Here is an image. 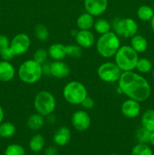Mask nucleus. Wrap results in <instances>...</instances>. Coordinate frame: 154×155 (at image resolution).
Segmentation results:
<instances>
[{
    "mask_svg": "<svg viewBox=\"0 0 154 155\" xmlns=\"http://www.w3.org/2000/svg\"><path fill=\"white\" fill-rule=\"evenodd\" d=\"M118 83L119 89L128 98L142 102L150 96L151 87L149 82L133 71L122 72Z\"/></svg>",
    "mask_w": 154,
    "mask_h": 155,
    "instance_id": "f257e3e1",
    "label": "nucleus"
},
{
    "mask_svg": "<svg viewBox=\"0 0 154 155\" xmlns=\"http://www.w3.org/2000/svg\"><path fill=\"white\" fill-rule=\"evenodd\" d=\"M120 45L119 36L114 32L110 31L100 36L96 41V49L101 57L110 58L114 57Z\"/></svg>",
    "mask_w": 154,
    "mask_h": 155,
    "instance_id": "f03ea898",
    "label": "nucleus"
},
{
    "mask_svg": "<svg viewBox=\"0 0 154 155\" xmlns=\"http://www.w3.org/2000/svg\"><path fill=\"white\" fill-rule=\"evenodd\" d=\"M115 63L122 72L132 71L135 69L139 59L138 53L131 45H122L114 55Z\"/></svg>",
    "mask_w": 154,
    "mask_h": 155,
    "instance_id": "7ed1b4c3",
    "label": "nucleus"
},
{
    "mask_svg": "<svg viewBox=\"0 0 154 155\" xmlns=\"http://www.w3.org/2000/svg\"><path fill=\"white\" fill-rule=\"evenodd\" d=\"M42 72V64L33 59L25 61L18 68V77L20 80L27 84H34L41 80Z\"/></svg>",
    "mask_w": 154,
    "mask_h": 155,
    "instance_id": "20e7f679",
    "label": "nucleus"
},
{
    "mask_svg": "<svg viewBox=\"0 0 154 155\" xmlns=\"http://www.w3.org/2000/svg\"><path fill=\"white\" fill-rule=\"evenodd\" d=\"M63 96L65 101L73 105L81 104L88 96V90L81 82H68L63 89Z\"/></svg>",
    "mask_w": 154,
    "mask_h": 155,
    "instance_id": "39448f33",
    "label": "nucleus"
},
{
    "mask_svg": "<svg viewBox=\"0 0 154 155\" xmlns=\"http://www.w3.org/2000/svg\"><path fill=\"white\" fill-rule=\"evenodd\" d=\"M33 104L36 113L46 117L51 115L55 110L56 99L51 92L41 90L35 95Z\"/></svg>",
    "mask_w": 154,
    "mask_h": 155,
    "instance_id": "423d86ee",
    "label": "nucleus"
},
{
    "mask_svg": "<svg viewBox=\"0 0 154 155\" xmlns=\"http://www.w3.org/2000/svg\"><path fill=\"white\" fill-rule=\"evenodd\" d=\"M122 74L115 62H104L98 68V76L105 83H116L119 81Z\"/></svg>",
    "mask_w": 154,
    "mask_h": 155,
    "instance_id": "0eeeda50",
    "label": "nucleus"
},
{
    "mask_svg": "<svg viewBox=\"0 0 154 155\" xmlns=\"http://www.w3.org/2000/svg\"><path fill=\"white\" fill-rule=\"evenodd\" d=\"M114 33L123 38H131L137 34L138 25L134 19L130 18L116 20L113 24Z\"/></svg>",
    "mask_w": 154,
    "mask_h": 155,
    "instance_id": "6e6552de",
    "label": "nucleus"
},
{
    "mask_svg": "<svg viewBox=\"0 0 154 155\" xmlns=\"http://www.w3.org/2000/svg\"><path fill=\"white\" fill-rule=\"evenodd\" d=\"M31 44L30 38L26 33H21L15 35L10 42V48L14 56L25 54L29 50Z\"/></svg>",
    "mask_w": 154,
    "mask_h": 155,
    "instance_id": "1a4fd4ad",
    "label": "nucleus"
},
{
    "mask_svg": "<svg viewBox=\"0 0 154 155\" xmlns=\"http://www.w3.org/2000/svg\"><path fill=\"white\" fill-rule=\"evenodd\" d=\"M71 123L75 130L79 132H84L90 127L91 120L87 111L79 110L72 114Z\"/></svg>",
    "mask_w": 154,
    "mask_h": 155,
    "instance_id": "9d476101",
    "label": "nucleus"
},
{
    "mask_svg": "<svg viewBox=\"0 0 154 155\" xmlns=\"http://www.w3.org/2000/svg\"><path fill=\"white\" fill-rule=\"evenodd\" d=\"M86 12L94 17L103 15L108 7V0H84Z\"/></svg>",
    "mask_w": 154,
    "mask_h": 155,
    "instance_id": "9b49d317",
    "label": "nucleus"
},
{
    "mask_svg": "<svg viewBox=\"0 0 154 155\" xmlns=\"http://www.w3.org/2000/svg\"><path fill=\"white\" fill-rule=\"evenodd\" d=\"M121 113L127 118H136L140 114V102L134 99L128 98L124 101L121 105Z\"/></svg>",
    "mask_w": 154,
    "mask_h": 155,
    "instance_id": "f8f14e48",
    "label": "nucleus"
},
{
    "mask_svg": "<svg viewBox=\"0 0 154 155\" xmlns=\"http://www.w3.org/2000/svg\"><path fill=\"white\" fill-rule=\"evenodd\" d=\"M77 45L82 48H89L95 43V36L90 30H79L75 35Z\"/></svg>",
    "mask_w": 154,
    "mask_h": 155,
    "instance_id": "ddd939ff",
    "label": "nucleus"
},
{
    "mask_svg": "<svg viewBox=\"0 0 154 155\" xmlns=\"http://www.w3.org/2000/svg\"><path fill=\"white\" fill-rule=\"evenodd\" d=\"M70 74L69 65L63 61H54L51 63L50 74L57 79H64Z\"/></svg>",
    "mask_w": 154,
    "mask_h": 155,
    "instance_id": "4468645a",
    "label": "nucleus"
},
{
    "mask_svg": "<svg viewBox=\"0 0 154 155\" xmlns=\"http://www.w3.org/2000/svg\"><path fill=\"white\" fill-rule=\"evenodd\" d=\"M15 76V68L9 61H0V81L9 82Z\"/></svg>",
    "mask_w": 154,
    "mask_h": 155,
    "instance_id": "2eb2a0df",
    "label": "nucleus"
},
{
    "mask_svg": "<svg viewBox=\"0 0 154 155\" xmlns=\"http://www.w3.org/2000/svg\"><path fill=\"white\" fill-rule=\"evenodd\" d=\"M71 131L68 127H61L57 129L53 136L54 143L58 146H64L70 141Z\"/></svg>",
    "mask_w": 154,
    "mask_h": 155,
    "instance_id": "dca6fc26",
    "label": "nucleus"
},
{
    "mask_svg": "<svg viewBox=\"0 0 154 155\" xmlns=\"http://www.w3.org/2000/svg\"><path fill=\"white\" fill-rule=\"evenodd\" d=\"M48 56L54 61H63L66 57V45L61 43H54L48 48Z\"/></svg>",
    "mask_w": 154,
    "mask_h": 155,
    "instance_id": "f3484780",
    "label": "nucleus"
},
{
    "mask_svg": "<svg viewBox=\"0 0 154 155\" xmlns=\"http://www.w3.org/2000/svg\"><path fill=\"white\" fill-rule=\"evenodd\" d=\"M0 56L5 61H11L15 57L10 48V40L5 35H0Z\"/></svg>",
    "mask_w": 154,
    "mask_h": 155,
    "instance_id": "a211bd4d",
    "label": "nucleus"
},
{
    "mask_svg": "<svg viewBox=\"0 0 154 155\" xmlns=\"http://www.w3.org/2000/svg\"><path fill=\"white\" fill-rule=\"evenodd\" d=\"M95 18L90 14L83 13L78 17L76 26L79 30H90L95 24Z\"/></svg>",
    "mask_w": 154,
    "mask_h": 155,
    "instance_id": "6ab92c4d",
    "label": "nucleus"
},
{
    "mask_svg": "<svg viewBox=\"0 0 154 155\" xmlns=\"http://www.w3.org/2000/svg\"><path fill=\"white\" fill-rule=\"evenodd\" d=\"M130 45L137 53H142L147 48L148 42L146 38L142 35L136 34L131 38Z\"/></svg>",
    "mask_w": 154,
    "mask_h": 155,
    "instance_id": "aec40b11",
    "label": "nucleus"
},
{
    "mask_svg": "<svg viewBox=\"0 0 154 155\" xmlns=\"http://www.w3.org/2000/svg\"><path fill=\"white\" fill-rule=\"evenodd\" d=\"M44 124V117L38 113L30 115L27 120V127L33 131H38L41 130L43 127Z\"/></svg>",
    "mask_w": 154,
    "mask_h": 155,
    "instance_id": "412c9836",
    "label": "nucleus"
},
{
    "mask_svg": "<svg viewBox=\"0 0 154 155\" xmlns=\"http://www.w3.org/2000/svg\"><path fill=\"white\" fill-rule=\"evenodd\" d=\"M45 145V139L41 134H35L29 142V147L33 152L38 153L42 151Z\"/></svg>",
    "mask_w": 154,
    "mask_h": 155,
    "instance_id": "4be33fe9",
    "label": "nucleus"
},
{
    "mask_svg": "<svg viewBox=\"0 0 154 155\" xmlns=\"http://www.w3.org/2000/svg\"><path fill=\"white\" fill-rule=\"evenodd\" d=\"M141 125L151 133L154 131V110L148 109L143 112L141 117Z\"/></svg>",
    "mask_w": 154,
    "mask_h": 155,
    "instance_id": "5701e85b",
    "label": "nucleus"
},
{
    "mask_svg": "<svg viewBox=\"0 0 154 155\" xmlns=\"http://www.w3.org/2000/svg\"><path fill=\"white\" fill-rule=\"evenodd\" d=\"M16 133V127L11 122L0 124V136L5 139L11 138Z\"/></svg>",
    "mask_w": 154,
    "mask_h": 155,
    "instance_id": "b1692460",
    "label": "nucleus"
},
{
    "mask_svg": "<svg viewBox=\"0 0 154 155\" xmlns=\"http://www.w3.org/2000/svg\"><path fill=\"white\" fill-rule=\"evenodd\" d=\"M137 18L143 21H149L152 19L154 15V11L150 6L143 5L140 6L137 11Z\"/></svg>",
    "mask_w": 154,
    "mask_h": 155,
    "instance_id": "393cba45",
    "label": "nucleus"
},
{
    "mask_svg": "<svg viewBox=\"0 0 154 155\" xmlns=\"http://www.w3.org/2000/svg\"><path fill=\"white\" fill-rule=\"evenodd\" d=\"M95 31L100 35L104 34L106 33L111 31V25L110 23L107 20L104 18H100L95 21V24L93 26Z\"/></svg>",
    "mask_w": 154,
    "mask_h": 155,
    "instance_id": "a878e982",
    "label": "nucleus"
},
{
    "mask_svg": "<svg viewBox=\"0 0 154 155\" xmlns=\"http://www.w3.org/2000/svg\"><path fill=\"white\" fill-rule=\"evenodd\" d=\"M135 69L140 74H147L152 70V64L146 58H141L137 61Z\"/></svg>",
    "mask_w": 154,
    "mask_h": 155,
    "instance_id": "bb28decb",
    "label": "nucleus"
},
{
    "mask_svg": "<svg viewBox=\"0 0 154 155\" xmlns=\"http://www.w3.org/2000/svg\"><path fill=\"white\" fill-rule=\"evenodd\" d=\"M34 34L36 39L41 42H45L49 37V32L48 28L42 24H37L36 26L34 29Z\"/></svg>",
    "mask_w": 154,
    "mask_h": 155,
    "instance_id": "cd10ccee",
    "label": "nucleus"
},
{
    "mask_svg": "<svg viewBox=\"0 0 154 155\" xmlns=\"http://www.w3.org/2000/svg\"><path fill=\"white\" fill-rule=\"evenodd\" d=\"M152 150L147 144L137 143L133 147L131 155H152Z\"/></svg>",
    "mask_w": 154,
    "mask_h": 155,
    "instance_id": "c85d7f7f",
    "label": "nucleus"
},
{
    "mask_svg": "<svg viewBox=\"0 0 154 155\" xmlns=\"http://www.w3.org/2000/svg\"><path fill=\"white\" fill-rule=\"evenodd\" d=\"M83 48L77 44H71L66 45V56H69L73 58H79L82 57L83 54Z\"/></svg>",
    "mask_w": 154,
    "mask_h": 155,
    "instance_id": "c756f323",
    "label": "nucleus"
},
{
    "mask_svg": "<svg viewBox=\"0 0 154 155\" xmlns=\"http://www.w3.org/2000/svg\"><path fill=\"white\" fill-rule=\"evenodd\" d=\"M151 132L148 131L143 127L138 129L135 133V139L137 143L148 144L149 143V138H150Z\"/></svg>",
    "mask_w": 154,
    "mask_h": 155,
    "instance_id": "7c9ffc66",
    "label": "nucleus"
},
{
    "mask_svg": "<svg viewBox=\"0 0 154 155\" xmlns=\"http://www.w3.org/2000/svg\"><path fill=\"white\" fill-rule=\"evenodd\" d=\"M5 155H25L26 151L24 147L19 144H11L8 145L4 152Z\"/></svg>",
    "mask_w": 154,
    "mask_h": 155,
    "instance_id": "2f4dec72",
    "label": "nucleus"
},
{
    "mask_svg": "<svg viewBox=\"0 0 154 155\" xmlns=\"http://www.w3.org/2000/svg\"><path fill=\"white\" fill-rule=\"evenodd\" d=\"M48 56V54L47 50L44 49V48H39L33 54V59L37 63L40 64H43L44 63L46 62Z\"/></svg>",
    "mask_w": 154,
    "mask_h": 155,
    "instance_id": "473e14b6",
    "label": "nucleus"
},
{
    "mask_svg": "<svg viewBox=\"0 0 154 155\" xmlns=\"http://www.w3.org/2000/svg\"><path fill=\"white\" fill-rule=\"evenodd\" d=\"M80 105L82 106L85 109H88V110H90V109H92L95 106V101L92 98L89 97L88 95L84 99V101L82 102V104Z\"/></svg>",
    "mask_w": 154,
    "mask_h": 155,
    "instance_id": "72a5a7b5",
    "label": "nucleus"
},
{
    "mask_svg": "<svg viewBox=\"0 0 154 155\" xmlns=\"http://www.w3.org/2000/svg\"><path fill=\"white\" fill-rule=\"evenodd\" d=\"M57 154H58L57 148L52 145L45 148V151H44V155H57Z\"/></svg>",
    "mask_w": 154,
    "mask_h": 155,
    "instance_id": "f704fd0d",
    "label": "nucleus"
},
{
    "mask_svg": "<svg viewBox=\"0 0 154 155\" xmlns=\"http://www.w3.org/2000/svg\"><path fill=\"white\" fill-rule=\"evenodd\" d=\"M42 72L43 74H50V71H51V63H44L42 64Z\"/></svg>",
    "mask_w": 154,
    "mask_h": 155,
    "instance_id": "c9c22d12",
    "label": "nucleus"
},
{
    "mask_svg": "<svg viewBox=\"0 0 154 155\" xmlns=\"http://www.w3.org/2000/svg\"><path fill=\"white\" fill-rule=\"evenodd\" d=\"M4 116H5L4 110H3V108L2 107V106L0 105V124L2 123L3 119H4Z\"/></svg>",
    "mask_w": 154,
    "mask_h": 155,
    "instance_id": "e433bc0d",
    "label": "nucleus"
},
{
    "mask_svg": "<svg viewBox=\"0 0 154 155\" xmlns=\"http://www.w3.org/2000/svg\"><path fill=\"white\" fill-rule=\"evenodd\" d=\"M149 143L154 146V131L152 132L150 134V138H149Z\"/></svg>",
    "mask_w": 154,
    "mask_h": 155,
    "instance_id": "4c0bfd02",
    "label": "nucleus"
},
{
    "mask_svg": "<svg viewBox=\"0 0 154 155\" xmlns=\"http://www.w3.org/2000/svg\"><path fill=\"white\" fill-rule=\"evenodd\" d=\"M150 25H151V28H152V31L154 33V15L152 16V19L150 20Z\"/></svg>",
    "mask_w": 154,
    "mask_h": 155,
    "instance_id": "58836bf2",
    "label": "nucleus"
},
{
    "mask_svg": "<svg viewBox=\"0 0 154 155\" xmlns=\"http://www.w3.org/2000/svg\"><path fill=\"white\" fill-rule=\"evenodd\" d=\"M152 77H153V79H154V67L152 68Z\"/></svg>",
    "mask_w": 154,
    "mask_h": 155,
    "instance_id": "ea45409f",
    "label": "nucleus"
},
{
    "mask_svg": "<svg viewBox=\"0 0 154 155\" xmlns=\"http://www.w3.org/2000/svg\"><path fill=\"white\" fill-rule=\"evenodd\" d=\"M110 155H119V154H110Z\"/></svg>",
    "mask_w": 154,
    "mask_h": 155,
    "instance_id": "a19ab883",
    "label": "nucleus"
},
{
    "mask_svg": "<svg viewBox=\"0 0 154 155\" xmlns=\"http://www.w3.org/2000/svg\"><path fill=\"white\" fill-rule=\"evenodd\" d=\"M152 155H154V151H153V152H152Z\"/></svg>",
    "mask_w": 154,
    "mask_h": 155,
    "instance_id": "79ce46f5",
    "label": "nucleus"
}]
</instances>
